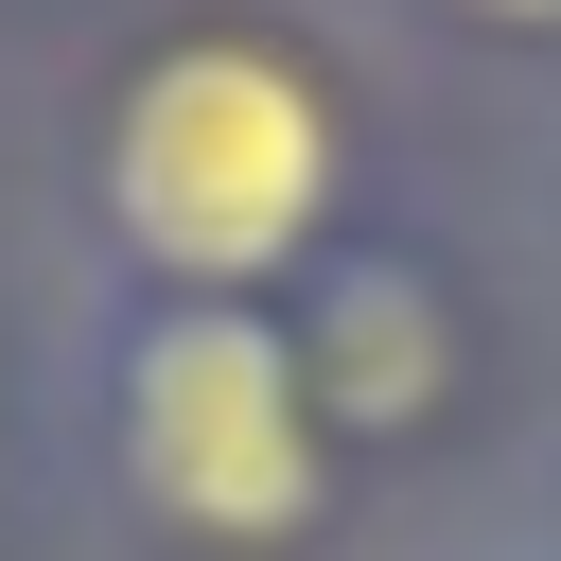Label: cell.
Returning <instances> with one entry per match:
<instances>
[{
    "label": "cell",
    "mask_w": 561,
    "mask_h": 561,
    "mask_svg": "<svg viewBox=\"0 0 561 561\" xmlns=\"http://www.w3.org/2000/svg\"><path fill=\"white\" fill-rule=\"evenodd\" d=\"M316 210H333L316 70H280L263 35H175V53L123 70V105H105V228L158 280H193V298L280 280L316 245Z\"/></svg>",
    "instance_id": "obj_1"
},
{
    "label": "cell",
    "mask_w": 561,
    "mask_h": 561,
    "mask_svg": "<svg viewBox=\"0 0 561 561\" xmlns=\"http://www.w3.org/2000/svg\"><path fill=\"white\" fill-rule=\"evenodd\" d=\"M105 421H123V491L193 543H280L316 526V386L298 351L245 316V298H158L105 368Z\"/></svg>",
    "instance_id": "obj_2"
},
{
    "label": "cell",
    "mask_w": 561,
    "mask_h": 561,
    "mask_svg": "<svg viewBox=\"0 0 561 561\" xmlns=\"http://www.w3.org/2000/svg\"><path fill=\"white\" fill-rule=\"evenodd\" d=\"M298 386H316V421H351V438H403V421L438 403V298H421L403 263H351V280L316 298V351H298Z\"/></svg>",
    "instance_id": "obj_3"
},
{
    "label": "cell",
    "mask_w": 561,
    "mask_h": 561,
    "mask_svg": "<svg viewBox=\"0 0 561 561\" xmlns=\"http://www.w3.org/2000/svg\"><path fill=\"white\" fill-rule=\"evenodd\" d=\"M473 18H561V0H473Z\"/></svg>",
    "instance_id": "obj_4"
}]
</instances>
